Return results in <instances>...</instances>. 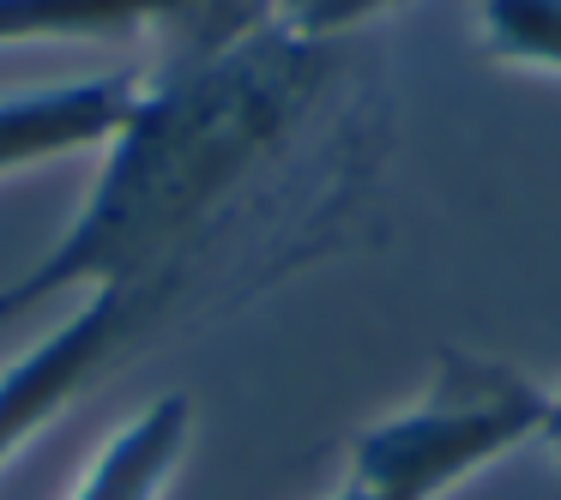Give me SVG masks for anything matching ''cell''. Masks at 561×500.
<instances>
[{"label":"cell","mask_w":561,"mask_h":500,"mask_svg":"<svg viewBox=\"0 0 561 500\" xmlns=\"http://www.w3.org/2000/svg\"><path fill=\"white\" fill-rule=\"evenodd\" d=\"M194 398L187 392H163L146 410H134L79 470L67 500H163L170 482L182 476L187 452H194Z\"/></svg>","instance_id":"8992f818"},{"label":"cell","mask_w":561,"mask_h":500,"mask_svg":"<svg viewBox=\"0 0 561 500\" xmlns=\"http://www.w3.org/2000/svg\"><path fill=\"white\" fill-rule=\"evenodd\" d=\"M483 49L501 67L561 73V0H483Z\"/></svg>","instance_id":"52a82bcc"},{"label":"cell","mask_w":561,"mask_h":500,"mask_svg":"<svg viewBox=\"0 0 561 500\" xmlns=\"http://www.w3.org/2000/svg\"><path fill=\"white\" fill-rule=\"evenodd\" d=\"M549 392L471 350H440L423 398L351 440L332 500H440L513 446L543 434Z\"/></svg>","instance_id":"3957f363"},{"label":"cell","mask_w":561,"mask_h":500,"mask_svg":"<svg viewBox=\"0 0 561 500\" xmlns=\"http://www.w3.org/2000/svg\"><path fill=\"white\" fill-rule=\"evenodd\" d=\"M314 242H290V235H260V242H224L211 254L175 259V266L151 271V278H127V283H103V290H79V307L49 326L37 344L13 356L0 368V470L43 434L61 410H73V398L91 386L98 374H110L134 338L170 326L194 290H218V283H254L278 278L284 266L314 259Z\"/></svg>","instance_id":"7a4b0ae2"},{"label":"cell","mask_w":561,"mask_h":500,"mask_svg":"<svg viewBox=\"0 0 561 500\" xmlns=\"http://www.w3.org/2000/svg\"><path fill=\"white\" fill-rule=\"evenodd\" d=\"M139 85L146 79L134 67H115L98 79H73V85H43L0 97V182L37 163L73 158V151H103L115 127L127 121Z\"/></svg>","instance_id":"5b68a950"},{"label":"cell","mask_w":561,"mask_h":500,"mask_svg":"<svg viewBox=\"0 0 561 500\" xmlns=\"http://www.w3.org/2000/svg\"><path fill=\"white\" fill-rule=\"evenodd\" d=\"M537 440H543V446L561 458V386L549 392V416H543V434H537Z\"/></svg>","instance_id":"9c48e42d"},{"label":"cell","mask_w":561,"mask_h":500,"mask_svg":"<svg viewBox=\"0 0 561 500\" xmlns=\"http://www.w3.org/2000/svg\"><path fill=\"white\" fill-rule=\"evenodd\" d=\"M272 25V0H0V49L19 43H127L163 31L175 49H206Z\"/></svg>","instance_id":"277c9868"},{"label":"cell","mask_w":561,"mask_h":500,"mask_svg":"<svg viewBox=\"0 0 561 500\" xmlns=\"http://www.w3.org/2000/svg\"><path fill=\"white\" fill-rule=\"evenodd\" d=\"M332 73V43H308L278 19L248 37L163 55L103 146V170L61 242L0 290V326L55 295L151 278L224 242L290 235L327 247L356 187L327 170L351 163V139L308 170H296L290 146L314 121Z\"/></svg>","instance_id":"6da1fadb"},{"label":"cell","mask_w":561,"mask_h":500,"mask_svg":"<svg viewBox=\"0 0 561 500\" xmlns=\"http://www.w3.org/2000/svg\"><path fill=\"white\" fill-rule=\"evenodd\" d=\"M392 7H399V0H272V19H278L284 31H296V37H308V43H339V37H351L356 25L392 13Z\"/></svg>","instance_id":"ba28073f"}]
</instances>
